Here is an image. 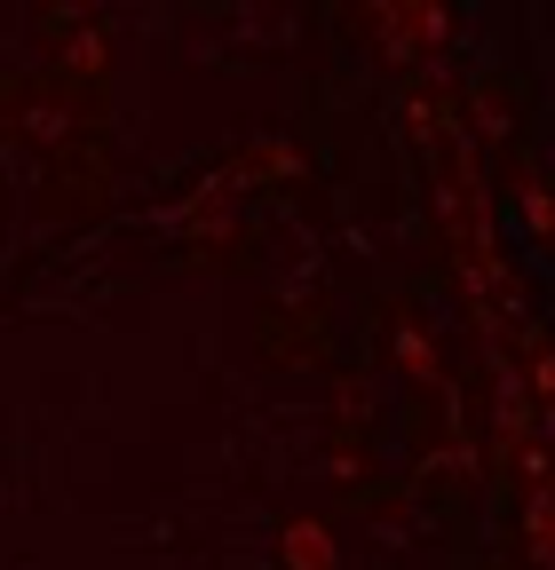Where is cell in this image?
<instances>
[{"label": "cell", "mask_w": 555, "mask_h": 570, "mask_svg": "<svg viewBox=\"0 0 555 570\" xmlns=\"http://www.w3.org/2000/svg\"><path fill=\"white\" fill-rule=\"evenodd\" d=\"M286 554H294V570H333V547L318 539V523H294L286 531Z\"/></svg>", "instance_id": "6da1fadb"}]
</instances>
